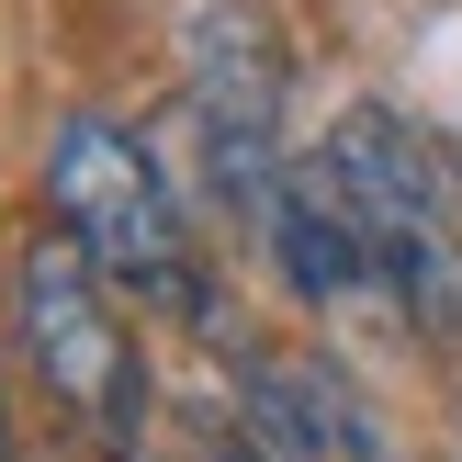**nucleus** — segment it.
<instances>
[{
	"label": "nucleus",
	"instance_id": "1",
	"mask_svg": "<svg viewBox=\"0 0 462 462\" xmlns=\"http://www.w3.org/2000/svg\"><path fill=\"white\" fill-rule=\"evenodd\" d=\"M316 170L350 203L361 248L383 271V305L418 338H462V147L406 125L395 102H350L316 147Z\"/></svg>",
	"mask_w": 462,
	"mask_h": 462
},
{
	"label": "nucleus",
	"instance_id": "2",
	"mask_svg": "<svg viewBox=\"0 0 462 462\" xmlns=\"http://www.w3.org/2000/svg\"><path fill=\"white\" fill-rule=\"evenodd\" d=\"M45 226L102 260L113 293L180 316V328H215V282H203V237H192V203L180 180L158 170V147L113 113H68L45 135Z\"/></svg>",
	"mask_w": 462,
	"mask_h": 462
},
{
	"label": "nucleus",
	"instance_id": "3",
	"mask_svg": "<svg viewBox=\"0 0 462 462\" xmlns=\"http://www.w3.org/2000/svg\"><path fill=\"white\" fill-rule=\"evenodd\" d=\"M0 338H12L23 383L79 429L90 451L125 462L135 429H147V361H135V328H125V293L102 282L68 226H34L12 260V293H0Z\"/></svg>",
	"mask_w": 462,
	"mask_h": 462
},
{
	"label": "nucleus",
	"instance_id": "4",
	"mask_svg": "<svg viewBox=\"0 0 462 462\" xmlns=\"http://www.w3.org/2000/svg\"><path fill=\"white\" fill-rule=\"evenodd\" d=\"M180 113L203 147V192L226 215L260 226L271 192L293 180V45L271 23V0H192L180 12Z\"/></svg>",
	"mask_w": 462,
	"mask_h": 462
},
{
	"label": "nucleus",
	"instance_id": "5",
	"mask_svg": "<svg viewBox=\"0 0 462 462\" xmlns=\"http://www.w3.org/2000/svg\"><path fill=\"white\" fill-rule=\"evenodd\" d=\"M237 451L248 462H395L361 383L316 350H248L237 361Z\"/></svg>",
	"mask_w": 462,
	"mask_h": 462
},
{
	"label": "nucleus",
	"instance_id": "6",
	"mask_svg": "<svg viewBox=\"0 0 462 462\" xmlns=\"http://www.w3.org/2000/svg\"><path fill=\"white\" fill-rule=\"evenodd\" d=\"M260 237H271L282 293H293V305H316V316L373 305V293H383V271H373V248H361V226H350V203H338V180H328V170H293L282 192H271Z\"/></svg>",
	"mask_w": 462,
	"mask_h": 462
},
{
	"label": "nucleus",
	"instance_id": "7",
	"mask_svg": "<svg viewBox=\"0 0 462 462\" xmlns=\"http://www.w3.org/2000/svg\"><path fill=\"white\" fill-rule=\"evenodd\" d=\"M0 361H12V338H0ZM0 462H23V451H12V406H0Z\"/></svg>",
	"mask_w": 462,
	"mask_h": 462
},
{
	"label": "nucleus",
	"instance_id": "8",
	"mask_svg": "<svg viewBox=\"0 0 462 462\" xmlns=\"http://www.w3.org/2000/svg\"><path fill=\"white\" fill-rule=\"evenodd\" d=\"M226 462H248V451H226Z\"/></svg>",
	"mask_w": 462,
	"mask_h": 462
}]
</instances>
